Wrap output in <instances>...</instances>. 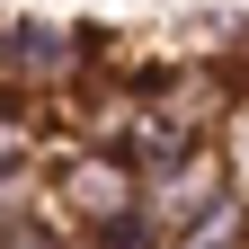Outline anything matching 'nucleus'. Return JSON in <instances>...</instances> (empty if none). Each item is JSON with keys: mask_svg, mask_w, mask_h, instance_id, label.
Returning <instances> with one entry per match:
<instances>
[{"mask_svg": "<svg viewBox=\"0 0 249 249\" xmlns=\"http://www.w3.org/2000/svg\"><path fill=\"white\" fill-rule=\"evenodd\" d=\"M0 80L9 98H80L98 80V36L71 18H0Z\"/></svg>", "mask_w": 249, "mask_h": 249, "instance_id": "1", "label": "nucleus"}, {"mask_svg": "<svg viewBox=\"0 0 249 249\" xmlns=\"http://www.w3.org/2000/svg\"><path fill=\"white\" fill-rule=\"evenodd\" d=\"M142 205V169L124 160V151H98V142H71V151H53V169H45V213L62 231H116L124 213Z\"/></svg>", "mask_w": 249, "mask_h": 249, "instance_id": "2", "label": "nucleus"}, {"mask_svg": "<svg viewBox=\"0 0 249 249\" xmlns=\"http://www.w3.org/2000/svg\"><path fill=\"white\" fill-rule=\"evenodd\" d=\"M213 196H231V178H223V151H187V160H169V169H151L142 178V205H134V223L169 249V231H187L196 213L213 205Z\"/></svg>", "mask_w": 249, "mask_h": 249, "instance_id": "3", "label": "nucleus"}, {"mask_svg": "<svg viewBox=\"0 0 249 249\" xmlns=\"http://www.w3.org/2000/svg\"><path fill=\"white\" fill-rule=\"evenodd\" d=\"M169 249H249V205L240 196H213L187 231H169Z\"/></svg>", "mask_w": 249, "mask_h": 249, "instance_id": "4", "label": "nucleus"}, {"mask_svg": "<svg viewBox=\"0 0 249 249\" xmlns=\"http://www.w3.org/2000/svg\"><path fill=\"white\" fill-rule=\"evenodd\" d=\"M213 151H223V178H231V196L249 205V89H231V98H223V124H213Z\"/></svg>", "mask_w": 249, "mask_h": 249, "instance_id": "5", "label": "nucleus"}, {"mask_svg": "<svg viewBox=\"0 0 249 249\" xmlns=\"http://www.w3.org/2000/svg\"><path fill=\"white\" fill-rule=\"evenodd\" d=\"M0 249H80V231H62L53 213H27V223L0 231Z\"/></svg>", "mask_w": 249, "mask_h": 249, "instance_id": "6", "label": "nucleus"}]
</instances>
